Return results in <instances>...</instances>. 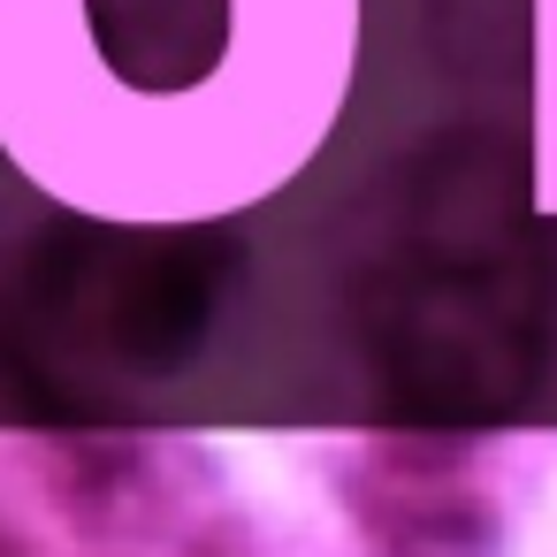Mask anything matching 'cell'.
<instances>
[{
	"instance_id": "3957f363",
	"label": "cell",
	"mask_w": 557,
	"mask_h": 557,
	"mask_svg": "<svg viewBox=\"0 0 557 557\" xmlns=\"http://www.w3.org/2000/svg\"><path fill=\"white\" fill-rule=\"evenodd\" d=\"M534 207L557 214V0H534Z\"/></svg>"
},
{
	"instance_id": "7a4b0ae2",
	"label": "cell",
	"mask_w": 557,
	"mask_h": 557,
	"mask_svg": "<svg viewBox=\"0 0 557 557\" xmlns=\"http://www.w3.org/2000/svg\"><path fill=\"white\" fill-rule=\"evenodd\" d=\"M359 519L389 557H473L488 542V504L450 443H382Z\"/></svg>"
},
{
	"instance_id": "277c9868",
	"label": "cell",
	"mask_w": 557,
	"mask_h": 557,
	"mask_svg": "<svg viewBox=\"0 0 557 557\" xmlns=\"http://www.w3.org/2000/svg\"><path fill=\"white\" fill-rule=\"evenodd\" d=\"M0 557H24V549H16V542H9V527H0Z\"/></svg>"
},
{
	"instance_id": "6da1fadb",
	"label": "cell",
	"mask_w": 557,
	"mask_h": 557,
	"mask_svg": "<svg viewBox=\"0 0 557 557\" xmlns=\"http://www.w3.org/2000/svg\"><path fill=\"white\" fill-rule=\"evenodd\" d=\"M359 32L367 0H222L214 70L146 92L108 62L92 0H0V153L92 222H222L329 146Z\"/></svg>"
}]
</instances>
